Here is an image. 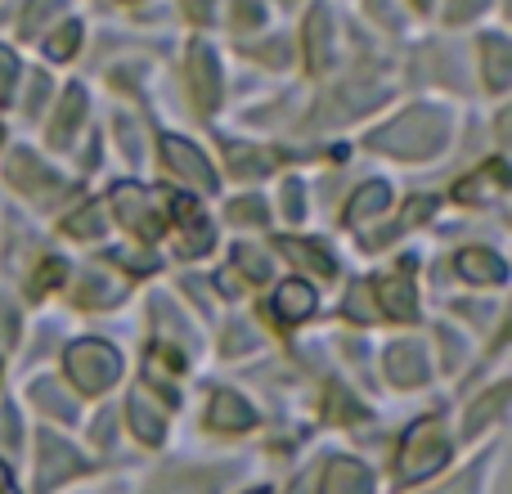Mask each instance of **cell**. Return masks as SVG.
<instances>
[{"label":"cell","mask_w":512,"mask_h":494,"mask_svg":"<svg viewBox=\"0 0 512 494\" xmlns=\"http://www.w3.org/2000/svg\"><path fill=\"white\" fill-rule=\"evenodd\" d=\"M369 144L378 153H391V158H432L445 144V117L432 108H409L391 126L373 131Z\"/></svg>","instance_id":"cell-1"},{"label":"cell","mask_w":512,"mask_h":494,"mask_svg":"<svg viewBox=\"0 0 512 494\" xmlns=\"http://www.w3.org/2000/svg\"><path fill=\"white\" fill-rule=\"evenodd\" d=\"M450 459V436L436 418H418L414 427L405 432V445H400V459H396V481L400 486H418V481L436 477Z\"/></svg>","instance_id":"cell-2"},{"label":"cell","mask_w":512,"mask_h":494,"mask_svg":"<svg viewBox=\"0 0 512 494\" xmlns=\"http://www.w3.org/2000/svg\"><path fill=\"white\" fill-rule=\"evenodd\" d=\"M63 364H68V378L77 382L86 396H99L104 387H113V382L122 378V355H117L108 342H95V337L68 346Z\"/></svg>","instance_id":"cell-3"},{"label":"cell","mask_w":512,"mask_h":494,"mask_svg":"<svg viewBox=\"0 0 512 494\" xmlns=\"http://www.w3.org/2000/svg\"><path fill=\"white\" fill-rule=\"evenodd\" d=\"M113 212L117 221L126 225L131 234H140V239H162V212L153 207V194L140 185H117L113 189Z\"/></svg>","instance_id":"cell-4"},{"label":"cell","mask_w":512,"mask_h":494,"mask_svg":"<svg viewBox=\"0 0 512 494\" xmlns=\"http://www.w3.org/2000/svg\"><path fill=\"white\" fill-rule=\"evenodd\" d=\"M189 90H194V104L203 113H212L221 104V63H216L212 45H189Z\"/></svg>","instance_id":"cell-5"},{"label":"cell","mask_w":512,"mask_h":494,"mask_svg":"<svg viewBox=\"0 0 512 494\" xmlns=\"http://www.w3.org/2000/svg\"><path fill=\"white\" fill-rule=\"evenodd\" d=\"M158 144H162V158H167V167L176 171L180 180H189L194 189H216V171L207 167V158L189 140H180V135H162Z\"/></svg>","instance_id":"cell-6"},{"label":"cell","mask_w":512,"mask_h":494,"mask_svg":"<svg viewBox=\"0 0 512 494\" xmlns=\"http://www.w3.org/2000/svg\"><path fill=\"white\" fill-rule=\"evenodd\" d=\"M77 472H81V454L68 441H59L54 432H41V468H36L41 490H54L59 481L77 477Z\"/></svg>","instance_id":"cell-7"},{"label":"cell","mask_w":512,"mask_h":494,"mask_svg":"<svg viewBox=\"0 0 512 494\" xmlns=\"http://www.w3.org/2000/svg\"><path fill=\"white\" fill-rule=\"evenodd\" d=\"M126 418H131L135 436H140L144 445H158L162 436H167V409L149 396V387H135L131 391V400H126Z\"/></svg>","instance_id":"cell-8"},{"label":"cell","mask_w":512,"mask_h":494,"mask_svg":"<svg viewBox=\"0 0 512 494\" xmlns=\"http://www.w3.org/2000/svg\"><path fill=\"white\" fill-rule=\"evenodd\" d=\"M373 301H378L382 315L391 319H418V292L414 283L405 279V274H387V279H378V288H373Z\"/></svg>","instance_id":"cell-9"},{"label":"cell","mask_w":512,"mask_h":494,"mask_svg":"<svg viewBox=\"0 0 512 494\" xmlns=\"http://www.w3.org/2000/svg\"><path fill=\"white\" fill-rule=\"evenodd\" d=\"M207 423H212L216 432H248L256 423V409L239 396V391H216L212 405H207Z\"/></svg>","instance_id":"cell-10"},{"label":"cell","mask_w":512,"mask_h":494,"mask_svg":"<svg viewBox=\"0 0 512 494\" xmlns=\"http://www.w3.org/2000/svg\"><path fill=\"white\" fill-rule=\"evenodd\" d=\"M387 373L396 387H423L427 382V351L418 342H400L387 351Z\"/></svg>","instance_id":"cell-11"},{"label":"cell","mask_w":512,"mask_h":494,"mask_svg":"<svg viewBox=\"0 0 512 494\" xmlns=\"http://www.w3.org/2000/svg\"><path fill=\"white\" fill-rule=\"evenodd\" d=\"M319 494H373V472L360 459H333L324 468V490Z\"/></svg>","instance_id":"cell-12"},{"label":"cell","mask_w":512,"mask_h":494,"mask_svg":"<svg viewBox=\"0 0 512 494\" xmlns=\"http://www.w3.org/2000/svg\"><path fill=\"white\" fill-rule=\"evenodd\" d=\"M9 185L23 189V194H32V198H45V194H54V189H59V180H54L27 149H18L14 158H9Z\"/></svg>","instance_id":"cell-13"},{"label":"cell","mask_w":512,"mask_h":494,"mask_svg":"<svg viewBox=\"0 0 512 494\" xmlns=\"http://www.w3.org/2000/svg\"><path fill=\"white\" fill-rule=\"evenodd\" d=\"M328 59H333V14L324 5H315L306 18V63L310 72H324Z\"/></svg>","instance_id":"cell-14"},{"label":"cell","mask_w":512,"mask_h":494,"mask_svg":"<svg viewBox=\"0 0 512 494\" xmlns=\"http://www.w3.org/2000/svg\"><path fill=\"white\" fill-rule=\"evenodd\" d=\"M171 212H176L180 230H185V252L189 256L212 252V225L203 221V212H198L194 198H171Z\"/></svg>","instance_id":"cell-15"},{"label":"cell","mask_w":512,"mask_h":494,"mask_svg":"<svg viewBox=\"0 0 512 494\" xmlns=\"http://www.w3.org/2000/svg\"><path fill=\"white\" fill-rule=\"evenodd\" d=\"M454 265H459V274L468 283H504L508 279V265L499 261L495 252H486V247H463V252L454 256Z\"/></svg>","instance_id":"cell-16"},{"label":"cell","mask_w":512,"mask_h":494,"mask_svg":"<svg viewBox=\"0 0 512 494\" xmlns=\"http://www.w3.org/2000/svg\"><path fill=\"white\" fill-rule=\"evenodd\" d=\"M310 310H315V288H310V283L288 279L274 292V315H279L283 324H301V319H310Z\"/></svg>","instance_id":"cell-17"},{"label":"cell","mask_w":512,"mask_h":494,"mask_svg":"<svg viewBox=\"0 0 512 494\" xmlns=\"http://www.w3.org/2000/svg\"><path fill=\"white\" fill-rule=\"evenodd\" d=\"M481 68H486V86L490 90H508V81H512V50H508V41L504 36H481Z\"/></svg>","instance_id":"cell-18"},{"label":"cell","mask_w":512,"mask_h":494,"mask_svg":"<svg viewBox=\"0 0 512 494\" xmlns=\"http://www.w3.org/2000/svg\"><path fill=\"white\" fill-rule=\"evenodd\" d=\"M81 117H86V90L72 86L68 95H63V108L54 113V122H50V144L54 149H63V144L72 140V131H77Z\"/></svg>","instance_id":"cell-19"},{"label":"cell","mask_w":512,"mask_h":494,"mask_svg":"<svg viewBox=\"0 0 512 494\" xmlns=\"http://www.w3.org/2000/svg\"><path fill=\"white\" fill-rule=\"evenodd\" d=\"M490 185H495V189H508V167H504L499 158H495V162H486V167H481L477 176L459 180V185H454V198H459V203H481Z\"/></svg>","instance_id":"cell-20"},{"label":"cell","mask_w":512,"mask_h":494,"mask_svg":"<svg viewBox=\"0 0 512 494\" xmlns=\"http://www.w3.org/2000/svg\"><path fill=\"white\" fill-rule=\"evenodd\" d=\"M391 207V189L382 185V180H373V185H364L360 194L351 198V207H346V225H364L373 221V216H382Z\"/></svg>","instance_id":"cell-21"},{"label":"cell","mask_w":512,"mask_h":494,"mask_svg":"<svg viewBox=\"0 0 512 494\" xmlns=\"http://www.w3.org/2000/svg\"><path fill=\"white\" fill-rule=\"evenodd\" d=\"M279 247H283V256H288V261H297L301 270H310V274H328V279H333V256L324 252V247H315L310 239H279Z\"/></svg>","instance_id":"cell-22"},{"label":"cell","mask_w":512,"mask_h":494,"mask_svg":"<svg viewBox=\"0 0 512 494\" xmlns=\"http://www.w3.org/2000/svg\"><path fill=\"white\" fill-rule=\"evenodd\" d=\"M122 297V283L113 279V274H99V270H86L81 274V288H77V301L86 310H95V306H108V301H117Z\"/></svg>","instance_id":"cell-23"},{"label":"cell","mask_w":512,"mask_h":494,"mask_svg":"<svg viewBox=\"0 0 512 494\" xmlns=\"http://www.w3.org/2000/svg\"><path fill=\"white\" fill-rule=\"evenodd\" d=\"M432 212H436V203H432V198H409V207L396 216V225H391V230H382L378 239H369V247H387L391 239H400V234H405V230H414V225H423Z\"/></svg>","instance_id":"cell-24"},{"label":"cell","mask_w":512,"mask_h":494,"mask_svg":"<svg viewBox=\"0 0 512 494\" xmlns=\"http://www.w3.org/2000/svg\"><path fill=\"white\" fill-rule=\"evenodd\" d=\"M225 162H230L234 176H243V180L265 176V171H270V153L248 149V144H225Z\"/></svg>","instance_id":"cell-25"},{"label":"cell","mask_w":512,"mask_h":494,"mask_svg":"<svg viewBox=\"0 0 512 494\" xmlns=\"http://www.w3.org/2000/svg\"><path fill=\"white\" fill-rule=\"evenodd\" d=\"M508 405V387H495L490 396H481L477 405H472V414H468V432H477V427H486V423H495V414Z\"/></svg>","instance_id":"cell-26"},{"label":"cell","mask_w":512,"mask_h":494,"mask_svg":"<svg viewBox=\"0 0 512 494\" xmlns=\"http://www.w3.org/2000/svg\"><path fill=\"white\" fill-rule=\"evenodd\" d=\"M68 234H81V239H99V230H104V207L99 203H86L77 216H68V225H63Z\"/></svg>","instance_id":"cell-27"},{"label":"cell","mask_w":512,"mask_h":494,"mask_svg":"<svg viewBox=\"0 0 512 494\" xmlns=\"http://www.w3.org/2000/svg\"><path fill=\"white\" fill-rule=\"evenodd\" d=\"M81 45V23H63L54 36H45V59H72Z\"/></svg>","instance_id":"cell-28"},{"label":"cell","mask_w":512,"mask_h":494,"mask_svg":"<svg viewBox=\"0 0 512 494\" xmlns=\"http://www.w3.org/2000/svg\"><path fill=\"white\" fill-rule=\"evenodd\" d=\"M63 279H68V265H63L59 256H50V261H41V265H36L32 292H36V297H45V292H54V288H59Z\"/></svg>","instance_id":"cell-29"},{"label":"cell","mask_w":512,"mask_h":494,"mask_svg":"<svg viewBox=\"0 0 512 494\" xmlns=\"http://www.w3.org/2000/svg\"><path fill=\"white\" fill-rule=\"evenodd\" d=\"M63 9V0H27V14H23V32L27 36H41L45 18H54Z\"/></svg>","instance_id":"cell-30"},{"label":"cell","mask_w":512,"mask_h":494,"mask_svg":"<svg viewBox=\"0 0 512 494\" xmlns=\"http://www.w3.org/2000/svg\"><path fill=\"white\" fill-rule=\"evenodd\" d=\"M373 306H378V301H373L369 283H355L351 297H346V315H351L355 324H369V319H373Z\"/></svg>","instance_id":"cell-31"},{"label":"cell","mask_w":512,"mask_h":494,"mask_svg":"<svg viewBox=\"0 0 512 494\" xmlns=\"http://www.w3.org/2000/svg\"><path fill=\"white\" fill-rule=\"evenodd\" d=\"M234 261H239V270L248 274V279H256V283L270 279V261H265L256 247H239V252H234Z\"/></svg>","instance_id":"cell-32"},{"label":"cell","mask_w":512,"mask_h":494,"mask_svg":"<svg viewBox=\"0 0 512 494\" xmlns=\"http://www.w3.org/2000/svg\"><path fill=\"white\" fill-rule=\"evenodd\" d=\"M230 221H239V225H265L261 198H239V203L230 207Z\"/></svg>","instance_id":"cell-33"},{"label":"cell","mask_w":512,"mask_h":494,"mask_svg":"<svg viewBox=\"0 0 512 494\" xmlns=\"http://www.w3.org/2000/svg\"><path fill=\"white\" fill-rule=\"evenodd\" d=\"M333 409H337V414H346L342 423H355V418H364V414H360V405H355V400L346 396L342 387H333V391H328V414H333Z\"/></svg>","instance_id":"cell-34"},{"label":"cell","mask_w":512,"mask_h":494,"mask_svg":"<svg viewBox=\"0 0 512 494\" xmlns=\"http://www.w3.org/2000/svg\"><path fill=\"white\" fill-rule=\"evenodd\" d=\"M477 9H486V0H450V5H445V18H450V23H463V18L477 14Z\"/></svg>","instance_id":"cell-35"},{"label":"cell","mask_w":512,"mask_h":494,"mask_svg":"<svg viewBox=\"0 0 512 494\" xmlns=\"http://www.w3.org/2000/svg\"><path fill=\"white\" fill-rule=\"evenodd\" d=\"M14 337H18V315H14V306L0 297V342H14Z\"/></svg>","instance_id":"cell-36"},{"label":"cell","mask_w":512,"mask_h":494,"mask_svg":"<svg viewBox=\"0 0 512 494\" xmlns=\"http://www.w3.org/2000/svg\"><path fill=\"white\" fill-rule=\"evenodd\" d=\"M180 5H185L189 23H212V9H216V0H180Z\"/></svg>","instance_id":"cell-37"},{"label":"cell","mask_w":512,"mask_h":494,"mask_svg":"<svg viewBox=\"0 0 512 494\" xmlns=\"http://www.w3.org/2000/svg\"><path fill=\"white\" fill-rule=\"evenodd\" d=\"M14 72H18L14 54H9V50H0V95H5V99H9V81H14Z\"/></svg>","instance_id":"cell-38"},{"label":"cell","mask_w":512,"mask_h":494,"mask_svg":"<svg viewBox=\"0 0 512 494\" xmlns=\"http://www.w3.org/2000/svg\"><path fill=\"white\" fill-rule=\"evenodd\" d=\"M234 18H239V27H252V23H261V9L252 0H234Z\"/></svg>","instance_id":"cell-39"},{"label":"cell","mask_w":512,"mask_h":494,"mask_svg":"<svg viewBox=\"0 0 512 494\" xmlns=\"http://www.w3.org/2000/svg\"><path fill=\"white\" fill-rule=\"evenodd\" d=\"M283 198H288V216L306 212V207H301V185H288V189H283Z\"/></svg>","instance_id":"cell-40"},{"label":"cell","mask_w":512,"mask_h":494,"mask_svg":"<svg viewBox=\"0 0 512 494\" xmlns=\"http://www.w3.org/2000/svg\"><path fill=\"white\" fill-rule=\"evenodd\" d=\"M0 494H18L14 481H9V472H5V463H0Z\"/></svg>","instance_id":"cell-41"},{"label":"cell","mask_w":512,"mask_h":494,"mask_svg":"<svg viewBox=\"0 0 512 494\" xmlns=\"http://www.w3.org/2000/svg\"><path fill=\"white\" fill-rule=\"evenodd\" d=\"M414 5H418V9H432V0H414Z\"/></svg>","instance_id":"cell-42"},{"label":"cell","mask_w":512,"mask_h":494,"mask_svg":"<svg viewBox=\"0 0 512 494\" xmlns=\"http://www.w3.org/2000/svg\"><path fill=\"white\" fill-rule=\"evenodd\" d=\"M248 494H270V490H248Z\"/></svg>","instance_id":"cell-43"}]
</instances>
